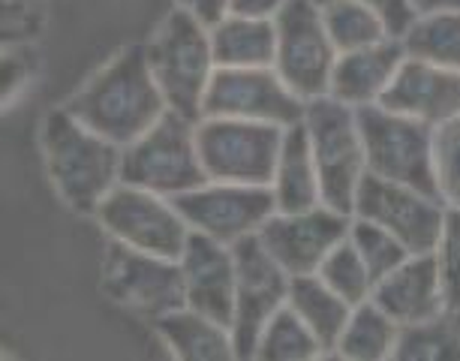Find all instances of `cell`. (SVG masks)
I'll return each mask as SVG.
<instances>
[{"label": "cell", "instance_id": "6da1fadb", "mask_svg": "<svg viewBox=\"0 0 460 361\" xmlns=\"http://www.w3.org/2000/svg\"><path fill=\"white\" fill-rule=\"evenodd\" d=\"M64 109L120 148L136 142L169 111L166 97L147 64L145 42L111 55L64 102Z\"/></svg>", "mask_w": 460, "mask_h": 361}, {"label": "cell", "instance_id": "7a4b0ae2", "mask_svg": "<svg viewBox=\"0 0 460 361\" xmlns=\"http://www.w3.org/2000/svg\"><path fill=\"white\" fill-rule=\"evenodd\" d=\"M46 172L60 202L75 214H97L100 202L120 184L124 148L82 124L64 106L51 109L40 130Z\"/></svg>", "mask_w": 460, "mask_h": 361}, {"label": "cell", "instance_id": "3957f363", "mask_svg": "<svg viewBox=\"0 0 460 361\" xmlns=\"http://www.w3.org/2000/svg\"><path fill=\"white\" fill-rule=\"evenodd\" d=\"M145 55L169 111H178L190 120H202L208 88L217 73L211 28L199 22L193 13L175 6L145 42Z\"/></svg>", "mask_w": 460, "mask_h": 361}, {"label": "cell", "instance_id": "277c9868", "mask_svg": "<svg viewBox=\"0 0 460 361\" xmlns=\"http://www.w3.org/2000/svg\"><path fill=\"white\" fill-rule=\"evenodd\" d=\"M304 130H307L310 151H314L323 202L337 211L352 214L355 193L367 175L364 157L358 109L346 106L334 97H316L304 109Z\"/></svg>", "mask_w": 460, "mask_h": 361}, {"label": "cell", "instance_id": "5b68a950", "mask_svg": "<svg viewBox=\"0 0 460 361\" xmlns=\"http://www.w3.org/2000/svg\"><path fill=\"white\" fill-rule=\"evenodd\" d=\"M120 180L145 187L169 199L205 184V166L199 157L196 120L178 111H166L147 133L124 145L120 154Z\"/></svg>", "mask_w": 460, "mask_h": 361}, {"label": "cell", "instance_id": "8992f818", "mask_svg": "<svg viewBox=\"0 0 460 361\" xmlns=\"http://www.w3.org/2000/svg\"><path fill=\"white\" fill-rule=\"evenodd\" d=\"M93 217L115 244L169 260H178L193 235L175 199L124 180L100 202Z\"/></svg>", "mask_w": 460, "mask_h": 361}, {"label": "cell", "instance_id": "52a82bcc", "mask_svg": "<svg viewBox=\"0 0 460 361\" xmlns=\"http://www.w3.org/2000/svg\"><path fill=\"white\" fill-rule=\"evenodd\" d=\"M358 124L370 175L437 193L433 127L385 109L382 102L358 109Z\"/></svg>", "mask_w": 460, "mask_h": 361}, {"label": "cell", "instance_id": "ba28073f", "mask_svg": "<svg viewBox=\"0 0 460 361\" xmlns=\"http://www.w3.org/2000/svg\"><path fill=\"white\" fill-rule=\"evenodd\" d=\"M286 130L259 120L202 118L196 120V142L205 175L232 184H271Z\"/></svg>", "mask_w": 460, "mask_h": 361}, {"label": "cell", "instance_id": "9c48e42d", "mask_svg": "<svg viewBox=\"0 0 460 361\" xmlns=\"http://www.w3.org/2000/svg\"><path fill=\"white\" fill-rule=\"evenodd\" d=\"M277 57L274 70L304 102L325 97L337 64V48L316 0H289L274 15Z\"/></svg>", "mask_w": 460, "mask_h": 361}, {"label": "cell", "instance_id": "30bf717a", "mask_svg": "<svg viewBox=\"0 0 460 361\" xmlns=\"http://www.w3.org/2000/svg\"><path fill=\"white\" fill-rule=\"evenodd\" d=\"M304 102L274 66H217L205 97L202 118H238L274 127L304 120Z\"/></svg>", "mask_w": 460, "mask_h": 361}, {"label": "cell", "instance_id": "8fae6325", "mask_svg": "<svg viewBox=\"0 0 460 361\" xmlns=\"http://www.w3.org/2000/svg\"><path fill=\"white\" fill-rule=\"evenodd\" d=\"M175 202L190 229L229 247L250 235H259V229L277 214L271 187L232 184V180L211 178L190 193L178 196Z\"/></svg>", "mask_w": 460, "mask_h": 361}, {"label": "cell", "instance_id": "7c38bea8", "mask_svg": "<svg viewBox=\"0 0 460 361\" xmlns=\"http://www.w3.org/2000/svg\"><path fill=\"white\" fill-rule=\"evenodd\" d=\"M102 292L118 307L160 320L184 307V277L178 260L129 251L109 241L102 260Z\"/></svg>", "mask_w": 460, "mask_h": 361}, {"label": "cell", "instance_id": "4fadbf2b", "mask_svg": "<svg viewBox=\"0 0 460 361\" xmlns=\"http://www.w3.org/2000/svg\"><path fill=\"white\" fill-rule=\"evenodd\" d=\"M352 217L370 220L401 238L410 253H433L446 220V202L437 193L419 187L394 184V180L364 175L355 193Z\"/></svg>", "mask_w": 460, "mask_h": 361}, {"label": "cell", "instance_id": "5bb4252c", "mask_svg": "<svg viewBox=\"0 0 460 361\" xmlns=\"http://www.w3.org/2000/svg\"><path fill=\"white\" fill-rule=\"evenodd\" d=\"M235 334L238 358H253L265 322L289 301L292 274L268 253L259 235L238 241L235 247Z\"/></svg>", "mask_w": 460, "mask_h": 361}, {"label": "cell", "instance_id": "9a60e30c", "mask_svg": "<svg viewBox=\"0 0 460 361\" xmlns=\"http://www.w3.org/2000/svg\"><path fill=\"white\" fill-rule=\"evenodd\" d=\"M352 226V214L337 211L332 205H314L307 211H277L259 229V238L268 253L283 265L292 277L316 274L325 256L346 241Z\"/></svg>", "mask_w": 460, "mask_h": 361}, {"label": "cell", "instance_id": "2e32d148", "mask_svg": "<svg viewBox=\"0 0 460 361\" xmlns=\"http://www.w3.org/2000/svg\"><path fill=\"white\" fill-rule=\"evenodd\" d=\"M184 277V307L229 325L235 322V251L193 232L178 256Z\"/></svg>", "mask_w": 460, "mask_h": 361}, {"label": "cell", "instance_id": "e0dca14e", "mask_svg": "<svg viewBox=\"0 0 460 361\" xmlns=\"http://www.w3.org/2000/svg\"><path fill=\"white\" fill-rule=\"evenodd\" d=\"M382 106L437 130L460 118V73L406 55L382 97Z\"/></svg>", "mask_w": 460, "mask_h": 361}, {"label": "cell", "instance_id": "ac0fdd59", "mask_svg": "<svg viewBox=\"0 0 460 361\" xmlns=\"http://www.w3.org/2000/svg\"><path fill=\"white\" fill-rule=\"evenodd\" d=\"M373 301L385 311L401 329L424 325L448 311L446 292L437 271L433 253H412L401 269L382 277L373 289Z\"/></svg>", "mask_w": 460, "mask_h": 361}, {"label": "cell", "instance_id": "d6986e66", "mask_svg": "<svg viewBox=\"0 0 460 361\" xmlns=\"http://www.w3.org/2000/svg\"><path fill=\"white\" fill-rule=\"evenodd\" d=\"M406 51L397 37H388L367 48H355L337 55L328 97L346 102L352 109L376 106L385 97L397 66L403 64Z\"/></svg>", "mask_w": 460, "mask_h": 361}, {"label": "cell", "instance_id": "ffe728a7", "mask_svg": "<svg viewBox=\"0 0 460 361\" xmlns=\"http://www.w3.org/2000/svg\"><path fill=\"white\" fill-rule=\"evenodd\" d=\"M163 347L178 361H232L238 358L235 334L229 325L211 320V316L178 307L160 320H154Z\"/></svg>", "mask_w": 460, "mask_h": 361}, {"label": "cell", "instance_id": "44dd1931", "mask_svg": "<svg viewBox=\"0 0 460 361\" xmlns=\"http://www.w3.org/2000/svg\"><path fill=\"white\" fill-rule=\"evenodd\" d=\"M268 187H271L277 211H307L314 205H323V184H319V169L304 124L286 127L280 157Z\"/></svg>", "mask_w": 460, "mask_h": 361}, {"label": "cell", "instance_id": "7402d4cb", "mask_svg": "<svg viewBox=\"0 0 460 361\" xmlns=\"http://www.w3.org/2000/svg\"><path fill=\"white\" fill-rule=\"evenodd\" d=\"M211 46L217 66H274V19L229 13L211 28Z\"/></svg>", "mask_w": 460, "mask_h": 361}, {"label": "cell", "instance_id": "603a6c76", "mask_svg": "<svg viewBox=\"0 0 460 361\" xmlns=\"http://www.w3.org/2000/svg\"><path fill=\"white\" fill-rule=\"evenodd\" d=\"M286 304L307 322V329L316 334L325 352L332 356L346 329V322H349V313H352L349 301H343L337 295L319 274H304V277H292L289 301H286Z\"/></svg>", "mask_w": 460, "mask_h": 361}, {"label": "cell", "instance_id": "cb8c5ba5", "mask_svg": "<svg viewBox=\"0 0 460 361\" xmlns=\"http://www.w3.org/2000/svg\"><path fill=\"white\" fill-rule=\"evenodd\" d=\"M397 340H401V325L370 298L352 307L349 322L332 356L343 361H385L394 358Z\"/></svg>", "mask_w": 460, "mask_h": 361}, {"label": "cell", "instance_id": "d4e9b609", "mask_svg": "<svg viewBox=\"0 0 460 361\" xmlns=\"http://www.w3.org/2000/svg\"><path fill=\"white\" fill-rule=\"evenodd\" d=\"M410 57L460 73V10L419 13L401 37Z\"/></svg>", "mask_w": 460, "mask_h": 361}, {"label": "cell", "instance_id": "484cf974", "mask_svg": "<svg viewBox=\"0 0 460 361\" xmlns=\"http://www.w3.org/2000/svg\"><path fill=\"white\" fill-rule=\"evenodd\" d=\"M325 356L328 352L319 343V338L307 329V322L289 304L280 307L265 322L253 349V358L259 361H316Z\"/></svg>", "mask_w": 460, "mask_h": 361}, {"label": "cell", "instance_id": "4316f807", "mask_svg": "<svg viewBox=\"0 0 460 361\" xmlns=\"http://www.w3.org/2000/svg\"><path fill=\"white\" fill-rule=\"evenodd\" d=\"M323 15L337 55L376 46V42L392 37L385 22L367 4H361V0H332V4L323 6Z\"/></svg>", "mask_w": 460, "mask_h": 361}, {"label": "cell", "instance_id": "83f0119b", "mask_svg": "<svg viewBox=\"0 0 460 361\" xmlns=\"http://www.w3.org/2000/svg\"><path fill=\"white\" fill-rule=\"evenodd\" d=\"M394 358L403 361H460V313L446 311L437 320L401 329Z\"/></svg>", "mask_w": 460, "mask_h": 361}, {"label": "cell", "instance_id": "f1b7e54d", "mask_svg": "<svg viewBox=\"0 0 460 361\" xmlns=\"http://www.w3.org/2000/svg\"><path fill=\"white\" fill-rule=\"evenodd\" d=\"M316 274L343 301H349L352 307L361 304V301H370L373 289H376V280H373V274H370L367 265H364L358 251L352 247L349 235H346V241H341V244H337L334 251L325 256V262L319 265Z\"/></svg>", "mask_w": 460, "mask_h": 361}, {"label": "cell", "instance_id": "f546056e", "mask_svg": "<svg viewBox=\"0 0 460 361\" xmlns=\"http://www.w3.org/2000/svg\"><path fill=\"white\" fill-rule=\"evenodd\" d=\"M349 241L364 260V265L370 269L376 283L382 277H388L394 269H401V265L412 256L410 251H406V244L401 238H394L388 229H382V226H376V223L361 220V217H352Z\"/></svg>", "mask_w": 460, "mask_h": 361}, {"label": "cell", "instance_id": "4dcf8cb0", "mask_svg": "<svg viewBox=\"0 0 460 361\" xmlns=\"http://www.w3.org/2000/svg\"><path fill=\"white\" fill-rule=\"evenodd\" d=\"M433 172L446 208H460V118L433 130Z\"/></svg>", "mask_w": 460, "mask_h": 361}, {"label": "cell", "instance_id": "1f68e13d", "mask_svg": "<svg viewBox=\"0 0 460 361\" xmlns=\"http://www.w3.org/2000/svg\"><path fill=\"white\" fill-rule=\"evenodd\" d=\"M433 260H437L448 311L460 313V208H446L439 241L433 247Z\"/></svg>", "mask_w": 460, "mask_h": 361}, {"label": "cell", "instance_id": "d6a6232c", "mask_svg": "<svg viewBox=\"0 0 460 361\" xmlns=\"http://www.w3.org/2000/svg\"><path fill=\"white\" fill-rule=\"evenodd\" d=\"M46 24V6L42 0H0V33L4 46L33 42Z\"/></svg>", "mask_w": 460, "mask_h": 361}, {"label": "cell", "instance_id": "836d02e7", "mask_svg": "<svg viewBox=\"0 0 460 361\" xmlns=\"http://www.w3.org/2000/svg\"><path fill=\"white\" fill-rule=\"evenodd\" d=\"M0 84H4V106H10L13 100H19V93L28 88L37 75V51L33 42H19V46H4V64H0Z\"/></svg>", "mask_w": 460, "mask_h": 361}, {"label": "cell", "instance_id": "e575fe53", "mask_svg": "<svg viewBox=\"0 0 460 361\" xmlns=\"http://www.w3.org/2000/svg\"><path fill=\"white\" fill-rule=\"evenodd\" d=\"M361 4H367L370 10L385 22L388 33L397 40L403 37L406 28H410V24L415 22V15H419L412 0H361Z\"/></svg>", "mask_w": 460, "mask_h": 361}, {"label": "cell", "instance_id": "d590c367", "mask_svg": "<svg viewBox=\"0 0 460 361\" xmlns=\"http://www.w3.org/2000/svg\"><path fill=\"white\" fill-rule=\"evenodd\" d=\"M175 6L193 13L199 22L208 24V28H214L217 22L232 13V0H175Z\"/></svg>", "mask_w": 460, "mask_h": 361}, {"label": "cell", "instance_id": "8d00e7d4", "mask_svg": "<svg viewBox=\"0 0 460 361\" xmlns=\"http://www.w3.org/2000/svg\"><path fill=\"white\" fill-rule=\"evenodd\" d=\"M286 4H289V0H232V13L259 15V19H274Z\"/></svg>", "mask_w": 460, "mask_h": 361}, {"label": "cell", "instance_id": "74e56055", "mask_svg": "<svg viewBox=\"0 0 460 361\" xmlns=\"http://www.w3.org/2000/svg\"><path fill=\"white\" fill-rule=\"evenodd\" d=\"M419 13H439V10H460V0H412Z\"/></svg>", "mask_w": 460, "mask_h": 361}, {"label": "cell", "instance_id": "f35d334b", "mask_svg": "<svg viewBox=\"0 0 460 361\" xmlns=\"http://www.w3.org/2000/svg\"><path fill=\"white\" fill-rule=\"evenodd\" d=\"M316 4H319V6H325V4H332V0H316Z\"/></svg>", "mask_w": 460, "mask_h": 361}]
</instances>
